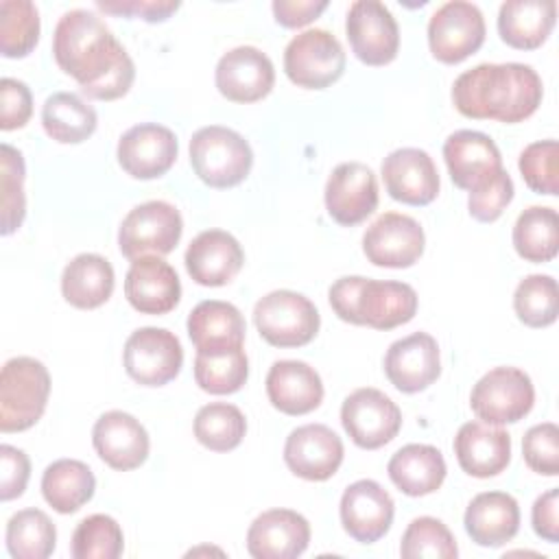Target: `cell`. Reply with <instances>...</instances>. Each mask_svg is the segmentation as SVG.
Here are the masks:
<instances>
[{"mask_svg": "<svg viewBox=\"0 0 559 559\" xmlns=\"http://www.w3.org/2000/svg\"><path fill=\"white\" fill-rule=\"evenodd\" d=\"M52 55L87 98L116 100L133 85V59L107 24L87 9H72L59 17Z\"/></svg>", "mask_w": 559, "mask_h": 559, "instance_id": "cell-1", "label": "cell"}, {"mask_svg": "<svg viewBox=\"0 0 559 559\" xmlns=\"http://www.w3.org/2000/svg\"><path fill=\"white\" fill-rule=\"evenodd\" d=\"M539 74L526 63H478L456 76L452 103L459 114L474 120L515 124L533 116L542 103Z\"/></svg>", "mask_w": 559, "mask_h": 559, "instance_id": "cell-2", "label": "cell"}, {"mask_svg": "<svg viewBox=\"0 0 559 559\" xmlns=\"http://www.w3.org/2000/svg\"><path fill=\"white\" fill-rule=\"evenodd\" d=\"M328 299L341 321L373 330H393L408 323L417 312V293L413 286L362 275L338 277L330 286Z\"/></svg>", "mask_w": 559, "mask_h": 559, "instance_id": "cell-3", "label": "cell"}, {"mask_svg": "<svg viewBox=\"0 0 559 559\" xmlns=\"http://www.w3.org/2000/svg\"><path fill=\"white\" fill-rule=\"evenodd\" d=\"M50 373L31 356H15L0 373V430L22 432L35 426L48 404Z\"/></svg>", "mask_w": 559, "mask_h": 559, "instance_id": "cell-4", "label": "cell"}, {"mask_svg": "<svg viewBox=\"0 0 559 559\" xmlns=\"http://www.w3.org/2000/svg\"><path fill=\"white\" fill-rule=\"evenodd\" d=\"M190 164L205 186L231 188L247 179L253 153L249 142L234 129L210 124L192 135Z\"/></svg>", "mask_w": 559, "mask_h": 559, "instance_id": "cell-5", "label": "cell"}, {"mask_svg": "<svg viewBox=\"0 0 559 559\" xmlns=\"http://www.w3.org/2000/svg\"><path fill=\"white\" fill-rule=\"evenodd\" d=\"M253 323L269 345L301 347L317 336L321 317L306 295L282 288L255 304Z\"/></svg>", "mask_w": 559, "mask_h": 559, "instance_id": "cell-6", "label": "cell"}, {"mask_svg": "<svg viewBox=\"0 0 559 559\" xmlns=\"http://www.w3.org/2000/svg\"><path fill=\"white\" fill-rule=\"evenodd\" d=\"M535 404V389L518 367H493L472 389L469 406L478 419L491 426L524 419Z\"/></svg>", "mask_w": 559, "mask_h": 559, "instance_id": "cell-7", "label": "cell"}, {"mask_svg": "<svg viewBox=\"0 0 559 559\" xmlns=\"http://www.w3.org/2000/svg\"><path fill=\"white\" fill-rule=\"evenodd\" d=\"M284 72L297 87L323 90L345 72V50L330 31L308 28L288 41Z\"/></svg>", "mask_w": 559, "mask_h": 559, "instance_id": "cell-8", "label": "cell"}, {"mask_svg": "<svg viewBox=\"0 0 559 559\" xmlns=\"http://www.w3.org/2000/svg\"><path fill=\"white\" fill-rule=\"evenodd\" d=\"M183 231L181 214L166 201H146L135 205L120 223L118 247L127 260L142 258L146 253H170Z\"/></svg>", "mask_w": 559, "mask_h": 559, "instance_id": "cell-9", "label": "cell"}, {"mask_svg": "<svg viewBox=\"0 0 559 559\" xmlns=\"http://www.w3.org/2000/svg\"><path fill=\"white\" fill-rule=\"evenodd\" d=\"M485 17L480 9L465 0L441 4L428 20V46L437 61L461 63L485 41Z\"/></svg>", "mask_w": 559, "mask_h": 559, "instance_id": "cell-10", "label": "cell"}, {"mask_svg": "<svg viewBox=\"0 0 559 559\" xmlns=\"http://www.w3.org/2000/svg\"><path fill=\"white\" fill-rule=\"evenodd\" d=\"M124 369L142 386H164L183 365L179 338L166 328H140L131 332L122 352Z\"/></svg>", "mask_w": 559, "mask_h": 559, "instance_id": "cell-11", "label": "cell"}, {"mask_svg": "<svg viewBox=\"0 0 559 559\" xmlns=\"http://www.w3.org/2000/svg\"><path fill=\"white\" fill-rule=\"evenodd\" d=\"M341 424L358 448L378 450L400 432L402 411L382 391L362 386L345 397Z\"/></svg>", "mask_w": 559, "mask_h": 559, "instance_id": "cell-12", "label": "cell"}, {"mask_svg": "<svg viewBox=\"0 0 559 559\" xmlns=\"http://www.w3.org/2000/svg\"><path fill=\"white\" fill-rule=\"evenodd\" d=\"M345 33L356 59L367 66H386L397 57L400 28L393 13L378 0L349 4Z\"/></svg>", "mask_w": 559, "mask_h": 559, "instance_id": "cell-13", "label": "cell"}, {"mask_svg": "<svg viewBox=\"0 0 559 559\" xmlns=\"http://www.w3.org/2000/svg\"><path fill=\"white\" fill-rule=\"evenodd\" d=\"M426 236L421 225L400 212L380 214L362 236V251L376 266L406 269L424 253Z\"/></svg>", "mask_w": 559, "mask_h": 559, "instance_id": "cell-14", "label": "cell"}, {"mask_svg": "<svg viewBox=\"0 0 559 559\" xmlns=\"http://www.w3.org/2000/svg\"><path fill=\"white\" fill-rule=\"evenodd\" d=\"M177 151V138L168 127L142 122L120 135L116 157L133 179H157L173 168Z\"/></svg>", "mask_w": 559, "mask_h": 559, "instance_id": "cell-15", "label": "cell"}, {"mask_svg": "<svg viewBox=\"0 0 559 559\" xmlns=\"http://www.w3.org/2000/svg\"><path fill=\"white\" fill-rule=\"evenodd\" d=\"M378 207V181L369 166L360 162L338 164L325 183V210L332 221L354 227Z\"/></svg>", "mask_w": 559, "mask_h": 559, "instance_id": "cell-16", "label": "cell"}, {"mask_svg": "<svg viewBox=\"0 0 559 559\" xmlns=\"http://www.w3.org/2000/svg\"><path fill=\"white\" fill-rule=\"evenodd\" d=\"M341 437L323 424H306L295 428L284 443V463L304 480H328L343 463Z\"/></svg>", "mask_w": 559, "mask_h": 559, "instance_id": "cell-17", "label": "cell"}, {"mask_svg": "<svg viewBox=\"0 0 559 559\" xmlns=\"http://www.w3.org/2000/svg\"><path fill=\"white\" fill-rule=\"evenodd\" d=\"M338 513L341 524L352 539L360 544H373L389 533L395 504L380 483L362 478L343 491Z\"/></svg>", "mask_w": 559, "mask_h": 559, "instance_id": "cell-18", "label": "cell"}, {"mask_svg": "<svg viewBox=\"0 0 559 559\" xmlns=\"http://www.w3.org/2000/svg\"><path fill=\"white\" fill-rule=\"evenodd\" d=\"M214 81L227 100L255 103L273 90L275 68L260 48L236 46L218 59Z\"/></svg>", "mask_w": 559, "mask_h": 559, "instance_id": "cell-19", "label": "cell"}, {"mask_svg": "<svg viewBox=\"0 0 559 559\" xmlns=\"http://www.w3.org/2000/svg\"><path fill=\"white\" fill-rule=\"evenodd\" d=\"M443 159L452 183L469 192L502 170V155L496 142L472 129H459L445 138Z\"/></svg>", "mask_w": 559, "mask_h": 559, "instance_id": "cell-20", "label": "cell"}, {"mask_svg": "<svg viewBox=\"0 0 559 559\" xmlns=\"http://www.w3.org/2000/svg\"><path fill=\"white\" fill-rule=\"evenodd\" d=\"M382 181L389 197L406 205H428L439 194V173L432 157L413 146L395 148L384 157Z\"/></svg>", "mask_w": 559, "mask_h": 559, "instance_id": "cell-21", "label": "cell"}, {"mask_svg": "<svg viewBox=\"0 0 559 559\" xmlns=\"http://www.w3.org/2000/svg\"><path fill=\"white\" fill-rule=\"evenodd\" d=\"M384 373L402 393L428 389L441 373L437 341L428 332H413L391 343L384 356Z\"/></svg>", "mask_w": 559, "mask_h": 559, "instance_id": "cell-22", "label": "cell"}, {"mask_svg": "<svg viewBox=\"0 0 559 559\" xmlns=\"http://www.w3.org/2000/svg\"><path fill=\"white\" fill-rule=\"evenodd\" d=\"M92 443L96 454L118 472L140 467L151 448L146 428L124 411L103 413L92 428Z\"/></svg>", "mask_w": 559, "mask_h": 559, "instance_id": "cell-23", "label": "cell"}, {"mask_svg": "<svg viewBox=\"0 0 559 559\" xmlns=\"http://www.w3.org/2000/svg\"><path fill=\"white\" fill-rule=\"evenodd\" d=\"M124 297L142 314H166L181 299L177 271L159 255L131 260L124 277Z\"/></svg>", "mask_w": 559, "mask_h": 559, "instance_id": "cell-24", "label": "cell"}, {"mask_svg": "<svg viewBox=\"0 0 559 559\" xmlns=\"http://www.w3.org/2000/svg\"><path fill=\"white\" fill-rule=\"evenodd\" d=\"M310 544L308 520L290 509L260 513L247 531V550L255 559H295Z\"/></svg>", "mask_w": 559, "mask_h": 559, "instance_id": "cell-25", "label": "cell"}, {"mask_svg": "<svg viewBox=\"0 0 559 559\" xmlns=\"http://www.w3.org/2000/svg\"><path fill=\"white\" fill-rule=\"evenodd\" d=\"M183 262L188 275L197 284L225 286L242 269L245 251L231 234L223 229H207L192 238L186 249Z\"/></svg>", "mask_w": 559, "mask_h": 559, "instance_id": "cell-26", "label": "cell"}, {"mask_svg": "<svg viewBox=\"0 0 559 559\" xmlns=\"http://www.w3.org/2000/svg\"><path fill=\"white\" fill-rule=\"evenodd\" d=\"M461 469L476 478L498 476L511 461V435L483 421H467L454 437Z\"/></svg>", "mask_w": 559, "mask_h": 559, "instance_id": "cell-27", "label": "cell"}, {"mask_svg": "<svg viewBox=\"0 0 559 559\" xmlns=\"http://www.w3.org/2000/svg\"><path fill=\"white\" fill-rule=\"evenodd\" d=\"M266 395L280 413L306 415L323 402V382L304 360H277L266 373Z\"/></svg>", "mask_w": 559, "mask_h": 559, "instance_id": "cell-28", "label": "cell"}, {"mask_svg": "<svg viewBox=\"0 0 559 559\" xmlns=\"http://www.w3.org/2000/svg\"><path fill=\"white\" fill-rule=\"evenodd\" d=\"M463 524L472 542L478 546H504L520 531L518 500L504 491H483L467 504Z\"/></svg>", "mask_w": 559, "mask_h": 559, "instance_id": "cell-29", "label": "cell"}, {"mask_svg": "<svg viewBox=\"0 0 559 559\" xmlns=\"http://www.w3.org/2000/svg\"><path fill=\"white\" fill-rule=\"evenodd\" d=\"M245 319L234 304L205 299L188 314V336L197 352H227L242 347L245 343Z\"/></svg>", "mask_w": 559, "mask_h": 559, "instance_id": "cell-30", "label": "cell"}, {"mask_svg": "<svg viewBox=\"0 0 559 559\" xmlns=\"http://www.w3.org/2000/svg\"><path fill=\"white\" fill-rule=\"evenodd\" d=\"M555 20V0H507L498 11V33L511 48L535 50L548 39Z\"/></svg>", "mask_w": 559, "mask_h": 559, "instance_id": "cell-31", "label": "cell"}, {"mask_svg": "<svg viewBox=\"0 0 559 559\" xmlns=\"http://www.w3.org/2000/svg\"><path fill=\"white\" fill-rule=\"evenodd\" d=\"M391 483L406 496L419 498L435 493L445 480L443 454L428 443H408L400 448L386 465Z\"/></svg>", "mask_w": 559, "mask_h": 559, "instance_id": "cell-32", "label": "cell"}, {"mask_svg": "<svg viewBox=\"0 0 559 559\" xmlns=\"http://www.w3.org/2000/svg\"><path fill=\"white\" fill-rule=\"evenodd\" d=\"M114 293V269L98 253H79L61 273L63 299L81 310L103 306Z\"/></svg>", "mask_w": 559, "mask_h": 559, "instance_id": "cell-33", "label": "cell"}, {"mask_svg": "<svg viewBox=\"0 0 559 559\" xmlns=\"http://www.w3.org/2000/svg\"><path fill=\"white\" fill-rule=\"evenodd\" d=\"M96 489V478L92 469L76 459H59L44 469L41 493L44 500L57 513H74L85 502L92 500Z\"/></svg>", "mask_w": 559, "mask_h": 559, "instance_id": "cell-34", "label": "cell"}, {"mask_svg": "<svg viewBox=\"0 0 559 559\" xmlns=\"http://www.w3.org/2000/svg\"><path fill=\"white\" fill-rule=\"evenodd\" d=\"M44 131L61 144H79L87 140L98 124L96 111L72 92H55L41 107Z\"/></svg>", "mask_w": 559, "mask_h": 559, "instance_id": "cell-35", "label": "cell"}, {"mask_svg": "<svg viewBox=\"0 0 559 559\" xmlns=\"http://www.w3.org/2000/svg\"><path fill=\"white\" fill-rule=\"evenodd\" d=\"M513 247L526 262H550L559 251V216L546 205L526 207L513 225Z\"/></svg>", "mask_w": 559, "mask_h": 559, "instance_id": "cell-36", "label": "cell"}, {"mask_svg": "<svg viewBox=\"0 0 559 559\" xmlns=\"http://www.w3.org/2000/svg\"><path fill=\"white\" fill-rule=\"evenodd\" d=\"M7 548L15 559H46L57 544L52 520L41 509H22L7 522Z\"/></svg>", "mask_w": 559, "mask_h": 559, "instance_id": "cell-37", "label": "cell"}, {"mask_svg": "<svg viewBox=\"0 0 559 559\" xmlns=\"http://www.w3.org/2000/svg\"><path fill=\"white\" fill-rule=\"evenodd\" d=\"M249 378V360L242 347L203 354L194 358V380L199 389L212 395H229L245 386Z\"/></svg>", "mask_w": 559, "mask_h": 559, "instance_id": "cell-38", "label": "cell"}, {"mask_svg": "<svg viewBox=\"0 0 559 559\" xmlns=\"http://www.w3.org/2000/svg\"><path fill=\"white\" fill-rule=\"evenodd\" d=\"M247 432L242 411L227 402H210L197 411L194 437L212 452H229L240 445Z\"/></svg>", "mask_w": 559, "mask_h": 559, "instance_id": "cell-39", "label": "cell"}, {"mask_svg": "<svg viewBox=\"0 0 559 559\" xmlns=\"http://www.w3.org/2000/svg\"><path fill=\"white\" fill-rule=\"evenodd\" d=\"M39 39V13L31 0L0 2V52L9 59L26 57Z\"/></svg>", "mask_w": 559, "mask_h": 559, "instance_id": "cell-40", "label": "cell"}, {"mask_svg": "<svg viewBox=\"0 0 559 559\" xmlns=\"http://www.w3.org/2000/svg\"><path fill=\"white\" fill-rule=\"evenodd\" d=\"M513 310L528 328H546L555 323L559 312V290L552 275H526L513 293Z\"/></svg>", "mask_w": 559, "mask_h": 559, "instance_id": "cell-41", "label": "cell"}, {"mask_svg": "<svg viewBox=\"0 0 559 559\" xmlns=\"http://www.w3.org/2000/svg\"><path fill=\"white\" fill-rule=\"evenodd\" d=\"M124 548L120 524L105 513L87 515L72 533L74 559H118Z\"/></svg>", "mask_w": 559, "mask_h": 559, "instance_id": "cell-42", "label": "cell"}, {"mask_svg": "<svg viewBox=\"0 0 559 559\" xmlns=\"http://www.w3.org/2000/svg\"><path fill=\"white\" fill-rule=\"evenodd\" d=\"M400 555L404 559H454L459 555V546L454 535L441 520L421 515L406 526L400 544Z\"/></svg>", "mask_w": 559, "mask_h": 559, "instance_id": "cell-43", "label": "cell"}, {"mask_svg": "<svg viewBox=\"0 0 559 559\" xmlns=\"http://www.w3.org/2000/svg\"><path fill=\"white\" fill-rule=\"evenodd\" d=\"M0 190H2V236L20 229L26 216V194H24V157L11 144L0 146Z\"/></svg>", "mask_w": 559, "mask_h": 559, "instance_id": "cell-44", "label": "cell"}, {"mask_svg": "<svg viewBox=\"0 0 559 559\" xmlns=\"http://www.w3.org/2000/svg\"><path fill=\"white\" fill-rule=\"evenodd\" d=\"M522 179L533 192L555 197L559 192V144L557 140H539L528 144L518 159Z\"/></svg>", "mask_w": 559, "mask_h": 559, "instance_id": "cell-45", "label": "cell"}, {"mask_svg": "<svg viewBox=\"0 0 559 559\" xmlns=\"http://www.w3.org/2000/svg\"><path fill=\"white\" fill-rule=\"evenodd\" d=\"M522 454L526 465L542 476L559 474V428L552 421L537 424L526 430L522 439Z\"/></svg>", "mask_w": 559, "mask_h": 559, "instance_id": "cell-46", "label": "cell"}, {"mask_svg": "<svg viewBox=\"0 0 559 559\" xmlns=\"http://www.w3.org/2000/svg\"><path fill=\"white\" fill-rule=\"evenodd\" d=\"M513 192H515L513 179L509 177V173L504 168L498 170L487 183H483L480 188L469 192L467 207H469L472 218H476L480 223H493L496 218H500L504 207L511 203Z\"/></svg>", "mask_w": 559, "mask_h": 559, "instance_id": "cell-47", "label": "cell"}, {"mask_svg": "<svg viewBox=\"0 0 559 559\" xmlns=\"http://www.w3.org/2000/svg\"><path fill=\"white\" fill-rule=\"evenodd\" d=\"M33 114V96L24 81L4 76L0 81V129L13 131L28 122Z\"/></svg>", "mask_w": 559, "mask_h": 559, "instance_id": "cell-48", "label": "cell"}, {"mask_svg": "<svg viewBox=\"0 0 559 559\" xmlns=\"http://www.w3.org/2000/svg\"><path fill=\"white\" fill-rule=\"evenodd\" d=\"M31 476V461L24 450H17L15 445L2 443L0 445V498L2 502H9L13 498H20L26 489Z\"/></svg>", "mask_w": 559, "mask_h": 559, "instance_id": "cell-49", "label": "cell"}, {"mask_svg": "<svg viewBox=\"0 0 559 559\" xmlns=\"http://www.w3.org/2000/svg\"><path fill=\"white\" fill-rule=\"evenodd\" d=\"M96 7L114 15L142 17L144 22H164L179 9V2L177 0H98Z\"/></svg>", "mask_w": 559, "mask_h": 559, "instance_id": "cell-50", "label": "cell"}, {"mask_svg": "<svg viewBox=\"0 0 559 559\" xmlns=\"http://www.w3.org/2000/svg\"><path fill=\"white\" fill-rule=\"evenodd\" d=\"M271 9L277 24L299 28L317 20L328 9V0H275Z\"/></svg>", "mask_w": 559, "mask_h": 559, "instance_id": "cell-51", "label": "cell"}, {"mask_svg": "<svg viewBox=\"0 0 559 559\" xmlns=\"http://www.w3.org/2000/svg\"><path fill=\"white\" fill-rule=\"evenodd\" d=\"M559 489H548L533 502L531 520H533V531L550 544L559 542Z\"/></svg>", "mask_w": 559, "mask_h": 559, "instance_id": "cell-52", "label": "cell"}]
</instances>
